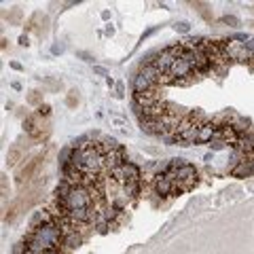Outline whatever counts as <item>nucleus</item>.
<instances>
[{
  "label": "nucleus",
  "instance_id": "1",
  "mask_svg": "<svg viewBox=\"0 0 254 254\" xmlns=\"http://www.w3.org/2000/svg\"><path fill=\"white\" fill-rule=\"evenodd\" d=\"M45 185H47V178L45 176H38L32 185H28L26 189H21V193L17 195V199L6 208V214H4V222H15L17 218L28 212L32 206L42 199V190H45Z\"/></svg>",
  "mask_w": 254,
  "mask_h": 254
},
{
  "label": "nucleus",
  "instance_id": "2",
  "mask_svg": "<svg viewBox=\"0 0 254 254\" xmlns=\"http://www.w3.org/2000/svg\"><path fill=\"white\" fill-rule=\"evenodd\" d=\"M45 159H47V151H40L36 155H32L28 161H24V165L17 167V172H15V185L19 189H26L28 185H32L38 178V172L45 165Z\"/></svg>",
  "mask_w": 254,
  "mask_h": 254
},
{
  "label": "nucleus",
  "instance_id": "3",
  "mask_svg": "<svg viewBox=\"0 0 254 254\" xmlns=\"http://www.w3.org/2000/svg\"><path fill=\"white\" fill-rule=\"evenodd\" d=\"M224 53H227L229 60H235V62H248L254 58V53L248 47L242 45V42H237V40H233V38L224 42Z\"/></svg>",
  "mask_w": 254,
  "mask_h": 254
},
{
  "label": "nucleus",
  "instance_id": "4",
  "mask_svg": "<svg viewBox=\"0 0 254 254\" xmlns=\"http://www.w3.org/2000/svg\"><path fill=\"white\" fill-rule=\"evenodd\" d=\"M193 72H195V68L190 66L187 60H178L172 68H169L167 79H169V83H187V76L193 74Z\"/></svg>",
  "mask_w": 254,
  "mask_h": 254
},
{
  "label": "nucleus",
  "instance_id": "5",
  "mask_svg": "<svg viewBox=\"0 0 254 254\" xmlns=\"http://www.w3.org/2000/svg\"><path fill=\"white\" fill-rule=\"evenodd\" d=\"M26 148H28V144H24V140H17V142L9 148V153H6V165H11V167L17 165L19 161L24 159Z\"/></svg>",
  "mask_w": 254,
  "mask_h": 254
},
{
  "label": "nucleus",
  "instance_id": "6",
  "mask_svg": "<svg viewBox=\"0 0 254 254\" xmlns=\"http://www.w3.org/2000/svg\"><path fill=\"white\" fill-rule=\"evenodd\" d=\"M155 190H157V195L167 197V195L176 193V182H174V180H169V178H165L163 174H159V176H157V180H155Z\"/></svg>",
  "mask_w": 254,
  "mask_h": 254
},
{
  "label": "nucleus",
  "instance_id": "7",
  "mask_svg": "<svg viewBox=\"0 0 254 254\" xmlns=\"http://www.w3.org/2000/svg\"><path fill=\"white\" fill-rule=\"evenodd\" d=\"M216 140H222L224 144H239V133L235 131L233 125H222L216 131Z\"/></svg>",
  "mask_w": 254,
  "mask_h": 254
},
{
  "label": "nucleus",
  "instance_id": "8",
  "mask_svg": "<svg viewBox=\"0 0 254 254\" xmlns=\"http://www.w3.org/2000/svg\"><path fill=\"white\" fill-rule=\"evenodd\" d=\"M216 125L214 123H203L197 131V142H212L216 138Z\"/></svg>",
  "mask_w": 254,
  "mask_h": 254
},
{
  "label": "nucleus",
  "instance_id": "9",
  "mask_svg": "<svg viewBox=\"0 0 254 254\" xmlns=\"http://www.w3.org/2000/svg\"><path fill=\"white\" fill-rule=\"evenodd\" d=\"M49 136H51V125H49L47 121H42V123L38 125V129L30 136V140H32L34 144H40V142H47Z\"/></svg>",
  "mask_w": 254,
  "mask_h": 254
},
{
  "label": "nucleus",
  "instance_id": "10",
  "mask_svg": "<svg viewBox=\"0 0 254 254\" xmlns=\"http://www.w3.org/2000/svg\"><path fill=\"white\" fill-rule=\"evenodd\" d=\"M250 174H254L252 161H239V163L231 169V176H235V178H248Z\"/></svg>",
  "mask_w": 254,
  "mask_h": 254
},
{
  "label": "nucleus",
  "instance_id": "11",
  "mask_svg": "<svg viewBox=\"0 0 254 254\" xmlns=\"http://www.w3.org/2000/svg\"><path fill=\"white\" fill-rule=\"evenodd\" d=\"M40 123H42V117H38V115H30V117H28L24 121V129L28 131V136H32V133L38 129Z\"/></svg>",
  "mask_w": 254,
  "mask_h": 254
},
{
  "label": "nucleus",
  "instance_id": "12",
  "mask_svg": "<svg viewBox=\"0 0 254 254\" xmlns=\"http://www.w3.org/2000/svg\"><path fill=\"white\" fill-rule=\"evenodd\" d=\"M64 246H68V248H79L81 246V237L76 235V231H72V233H66L64 235V242H62Z\"/></svg>",
  "mask_w": 254,
  "mask_h": 254
},
{
  "label": "nucleus",
  "instance_id": "13",
  "mask_svg": "<svg viewBox=\"0 0 254 254\" xmlns=\"http://www.w3.org/2000/svg\"><path fill=\"white\" fill-rule=\"evenodd\" d=\"M123 172H125V176H127V180H129V182H138L140 172H138V167H136V165L123 163Z\"/></svg>",
  "mask_w": 254,
  "mask_h": 254
},
{
  "label": "nucleus",
  "instance_id": "14",
  "mask_svg": "<svg viewBox=\"0 0 254 254\" xmlns=\"http://www.w3.org/2000/svg\"><path fill=\"white\" fill-rule=\"evenodd\" d=\"M79 102H81L79 91H76V89H70L68 95H66V104L70 106V108H76V106H79Z\"/></svg>",
  "mask_w": 254,
  "mask_h": 254
},
{
  "label": "nucleus",
  "instance_id": "15",
  "mask_svg": "<svg viewBox=\"0 0 254 254\" xmlns=\"http://www.w3.org/2000/svg\"><path fill=\"white\" fill-rule=\"evenodd\" d=\"M28 104H32V106H42V95H40V91H30V95H28Z\"/></svg>",
  "mask_w": 254,
  "mask_h": 254
},
{
  "label": "nucleus",
  "instance_id": "16",
  "mask_svg": "<svg viewBox=\"0 0 254 254\" xmlns=\"http://www.w3.org/2000/svg\"><path fill=\"white\" fill-rule=\"evenodd\" d=\"M195 6H197V11L201 13V17H203V19H208V21L212 19V15L206 11V9H208V4H203V2H195Z\"/></svg>",
  "mask_w": 254,
  "mask_h": 254
},
{
  "label": "nucleus",
  "instance_id": "17",
  "mask_svg": "<svg viewBox=\"0 0 254 254\" xmlns=\"http://www.w3.org/2000/svg\"><path fill=\"white\" fill-rule=\"evenodd\" d=\"M174 30H176V32H185V34H187V32L190 30V26L187 24V21H176V24H174Z\"/></svg>",
  "mask_w": 254,
  "mask_h": 254
},
{
  "label": "nucleus",
  "instance_id": "18",
  "mask_svg": "<svg viewBox=\"0 0 254 254\" xmlns=\"http://www.w3.org/2000/svg\"><path fill=\"white\" fill-rule=\"evenodd\" d=\"M36 115H38V117H49V115H51V106H47V104H42V106H38Z\"/></svg>",
  "mask_w": 254,
  "mask_h": 254
},
{
  "label": "nucleus",
  "instance_id": "19",
  "mask_svg": "<svg viewBox=\"0 0 254 254\" xmlns=\"http://www.w3.org/2000/svg\"><path fill=\"white\" fill-rule=\"evenodd\" d=\"M221 21H222V24H229V26H239V21L235 17H231V15H224Z\"/></svg>",
  "mask_w": 254,
  "mask_h": 254
},
{
  "label": "nucleus",
  "instance_id": "20",
  "mask_svg": "<svg viewBox=\"0 0 254 254\" xmlns=\"http://www.w3.org/2000/svg\"><path fill=\"white\" fill-rule=\"evenodd\" d=\"M0 185H2V195L6 197V193H9V178L2 174V180H0Z\"/></svg>",
  "mask_w": 254,
  "mask_h": 254
},
{
  "label": "nucleus",
  "instance_id": "21",
  "mask_svg": "<svg viewBox=\"0 0 254 254\" xmlns=\"http://www.w3.org/2000/svg\"><path fill=\"white\" fill-rule=\"evenodd\" d=\"M19 17H21V9H15V11H13V15L9 17V21H13V24H17Z\"/></svg>",
  "mask_w": 254,
  "mask_h": 254
},
{
  "label": "nucleus",
  "instance_id": "22",
  "mask_svg": "<svg viewBox=\"0 0 254 254\" xmlns=\"http://www.w3.org/2000/svg\"><path fill=\"white\" fill-rule=\"evenodd\" d=\"M47 83H49V87H51V89H60V87H62V83H58V81H53V79H49Z\"/></svg>",
  "mask_w": 254,
  "mask_h": 254
},
{
  "label": "nucleus",
  "instance_id": "23",
  "mask_svg": "<svg viewBox=\"0 0 254 254\" xmlns=\"http://www.w3.org/2000/svg\"><path fill=\"white\" fill-rule=\"evenodd\" d=\"M246 47H248L250 51L254 53V38H248V42H246Z\"/></svg>",
  "mask_w": 254,
  "mask_h": 254
},
{
  "label": "nucleus",
  "instance_id": "24",
  "mask_svg": "<svg viewBox=\"0 0 254 254\" xmlns=\"http://www.w3.org/2000/svg\"><path fill=\"white\" fill-rule=\"evenodd\" d=\"M19 45H21V47H28V36H26V34L19 38Z\"/></svg>",
  "mask_w": 254,
  "mask_h": 254
},
{
  "label": "nucleus",
  "instance_id": "25",
  "mask_svg": "<svg viewBox=\"0 0 254 254\" xmlns=\"http://www.w3.org/2000/svg\"><path fill=\"white\" fill-rule=\"evenodd\" d=\"M45 254H60V252H58V248H49V250H45Z\"/></svg>",
  "mask_w": 254,
  "mask_h": 254
},
{
  "label": "nucleus",
  "instance_id": "26",
  "mask_svg": "<svg viewBox=\"0 0 254 254\" xmlns=\"http://www.w3.org/2000/svg\"><path fill=\"white\" fill-rule=\"evenodd\" d=\"M112 123L119 125V127H123V125H125V121H121V119H115V121H112Z\"/></svg>",
  "mask_w": 254,
  "mask_h": 254
},
{
  "label": "nucleus",
  "instance_id": "27",
  "mask_svg": "<svg viewBox=\"0 0 254 254\" xmlns=\"http://www.w3.org/2000/svg\"><path fill=\"white\" fill-rule=\"evenodd\" d=\"M252 26H254V24H252Z\"/></svg>",
  "mask_w": 254,
  "mask_h": 254
}]
</instances>
